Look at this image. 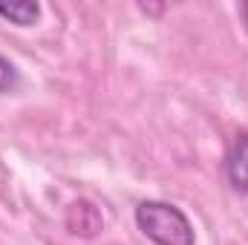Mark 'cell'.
<instances>
[{"label": "cell", "instance_id": "cell-1", "mask_svg": "<svg viewBox=\"0 0 248 245\" xmlns=\"http://www.w3.org/2000/svg\"><path fill=\"white\" fill-rule=\"evenodd\" d=\"M139 231L156 245H196L193 225L182 208L159 199H147L136 208Z\"/></svg>", "mask_w": 248, "mask_h": 245}, {"label": "cell", "instance_id": "cell-3", "mask_svg": "<svg viewBox=\"0 0 248 245\" xmlns=\"http://www.w3.org/2000/svg\"><path fill=\"white\" fill-rule=\"evenodd\" d=\"M66 228L75 237H87V240L95 237L101 231V214H98V208L93 202H87V199L72 202L66 208Z\"/></svg>", "mask_w": 248, "mask_h": 245}, {"label": "cell", "instance_id": "cell-5", "mask_svg": "<svg viewBox=\"0 0 248 245\" xmlns=\"http://www.w3.org/2000/svg\"><path fill=\"white\" fill-rule=\"evenodd\" d=\"M17 69L12 66V61H6L3 55H0V95H6V92H15V87H17Z\"/></svg>", "mask_w": 248, "mask_h": 245}, {"label": "cell", "instance_id": "cell-2", "mask_svg": "<svg viewBox=\"0 0 248 245\" xmlns=\"http://www.w3.org/2000/svg\"><path fill=\"white\" fill-rule=\"evenodd\" d=\"M225 170H228V179L231 187L237 193H248V133H237L231 147H228V156H225Z\"/></svg>", "mask_w": 248, "mask_h": 245}, {"label": "cell", "instance_id": "cell-4", "mask_svg": "<svg viewBox=\"0 0 248 245\" xmlns=\"http://www.w3.org/2000/svg\"><path fill=\"white\" fill-rule=\"evenodd\" d=\"M0 17L12 20L15 26H32L41 17V6L32 0H17V3H0Z\"/></svg>", "mask_w": 248, "mask_h": 245}, {"label": "cell", "instance_id": "cell-6", "mask_svg": "<svg viewBox=\"0 0 248 245\" xmlns=\"http://www.w3.org/2000/svg\"><path fill=\"white\" fill-rule=\"evenodd\" d=\"M243 17H246V23H248V3H243Z\"/></svg>", "mask_w": 248, "mask_h": 245}]
</instances>
